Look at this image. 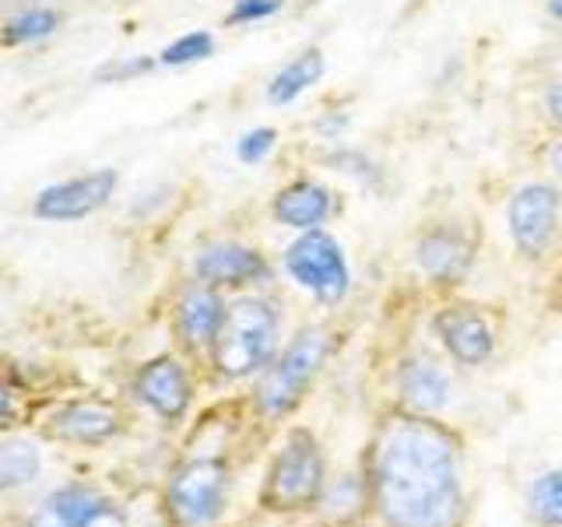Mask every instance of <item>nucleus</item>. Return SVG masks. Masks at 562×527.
<instances>
[{"label": "nucleus", "instance_id": "39448f33", "mask_svg": "<svg viewBox=\"0 0 562 527\" xmlns=\"http://www.w3.org/2000/svg\"><path fill=\"white\" fill-rule=\"evenodd\" d=\"M228 468L218 457H198L172 474L166 489L169 517L180 527H211L225 509Z\"/></svg>", "mask_w": 562, "mask_h": 527}, {"label": "nucleus", "instance_id": "412c9836", "mask_svg": "<svg viewBox=\"0 0 562 527\" xmlns=\"http://www.w3.org/2000/svg\"><path fill=\"white\" fill-rule=\"evenodd\" d=\"M531 514L535 520L549 524V527H562V471H549L531 485Z\"/></svg>", "mask_w": 562, "mask_h": 527}, {"label": "nucleus", "instance_id": "b1692460", "mask_svg": "<svg viewBox=\"0 0 562 527\" xmlns=\"http://www.w3.org/2000/svg\"><path fill=\"white\" fill-rule=\"evenodd\" d=\"M281 8H285V0H236L225 22L228 25H250V22H260V18L278 14Z\"/></svg>", "mask_w": 562, "mask_h": 527}, {"label": "nucleus", "instance_id": "ddd939ff", "mask_svg": "<svg viewBox=\"0 0 562 527\" xmlns=\"http://www.w3.org/2000/svg\"><path fill=\"white\" fill-rule=\"evenodd\" d=\"M225 303L211 285H193L176 303V330L187 348H211L225 321Z\"/></svg>", "mask_w": 562, "mask_h": 527}, {"label": "nucleus", "instance_id": "c756f323", "mask_svg": "<svg viewBox=\"0 0 562 527\" xmlns=\"http://www.w3.org/2000/svg\"><path fill=\"white\" fill-rule=\"evenodd\" d=\"M549 11H552L555 18H562V0H549Z\"/></svg>", "mask_w": 562, "mask_h": 527}, {"label": "nucleus", "instance_id": "f3484780", "mask_svg": "<svg viewBox=\"0 0 562 527\" xmlns=\"http://www.w3.org/2000/svg\"><path fill=\"white\" fill-rule=\"evenodd\" d=\"M330 204H334V198L327 187L313 183V180H299L274 198V218L289 228H303V233H310V228H321L327 222Z\"/></svg>", "mask_w": 562, "mask_h": 527}, {"label": "nucleus", "instance_id": "9d476101", "mask_svg": "<svg viewBox=\"0 0 562 527\" xmlns=\"http://www.w3.org/2000/svg\"><path fill=\"white\" fill-rule=\"evenodd\" d=\"M134 391L158 418H166V422L183 418L187 408H190V397H193L187 369L176 359H169V356L155 359V362H148L145 369H140L137 380H134Z\"/></svg>", "mask_w": 562, "mask_h": 527}, {"label": "nucleus", "instance_id": "2eb2a0df", "mask_svg": "<svg viewBox=\"0 0 562 527\" xmlns=\"http://www.w3.org/2000/svg\"><path fill=\"white\" fill-rule=\"evenodd\" d=\"M116 429H120V415L102 401H70L53 412L49 422V433L70 439V444H102Z\"/></svg>", "mask_w": 562, "mask_h": 527}, {"label": "nucleus", "instance_id": "a878e982", "mask_svg": "<svg viewBox=\"0 0 562 527\" xmlns=\"http://www.w3.org/2000/svg\"><path fill=\"white\" fill-rule=\"evenodd\" d=\"M327 162L330 166H338L341 172H351V176H362V180H373V162H369V158L366 155H359V152H330L327 155Z\"/></svg>", "mask_w": 562, "mask_h": 527}, {"label": "nucleus", "instance_id": "cd10ccee", "mask_svg": "<svg viewBox=\"0 0 562 527\" xmlns=\"http://www.w3.org/2000/svg\"><path fill=\"white\" fill-rule=\"evenodd\" d=\"M549 110H552V116H555V123L562 127V81L552 88V96H549Z\"/></svg>", "mask_w": 562, "mask_h": 527}, {"label": "nucleus", "instance_id": "6ab92c4d", "mask_svg": "<svg viewBox=\"0 0 562 527\" xmlns=\"http://www.w3.org/2000/svg\"><path fill=\"white\" fill-rule=\"evenodd\" d=\"M43 468V457L32 444H4L0 447V489L29 485Z\"/></svg>", "mask_w": 562, "mask_h": 527}, {"label": "nucleus", "instance_id": "1a4fd4ad", "mask_svg": "<svg viewBox=\"0 0 562 527\" xmlns=\"http://www.w3.org/2000/svg\"><path fill=\"white\" fill-rule=\"evenodd\" d=\"M116 190V172L113 169H95L75 176V180L53 183L35 198V215L49 222H78L99 211Z\"/></svg>", "mask_w": 562, "mask_h": 527}, {"label": "nucleus", "instance_id": "423d86ee", "mask_svg": "<svg viewBox=\"0 0 562 527\" xmlns=\"http://www.w3.org/2000/svg\"><path fill=\"white\" fill-rule=\"evenodd\" d=\"M285 268L313 299H321L327 306L341 303L348 292V281H351L338 239L327 236L324 228H310L303 239H295L289 246Z\"/></svg>", "mask_w": 562, "mask_h": 527}, {"label": "nucleus", "instance_id": "20e7f679", "mask_svg": "<svg viewBox=\"0 0 562 527\" xmlns=\"http://www.w3.org/2000/svg\"><path fill=\"white\" fill-rule=\"evenodd\" d=\"M324 359H327V330L321 327L299 330L295 341L281 351V359L260 373V383L254 391L257 408L268 418H281L285 412H292L299 397L306 394L310 380L321 373Z\"/></svg>", "mask_w": 562, "mask_h": 527}, {"label": "nucleus", "instance_id": "5701e85b", "mask_svg": "<svg viewBox=\"0 0 562 527\" xmlns=\"http://www.w3.org/2000/svg\"><path fill=\"white\" fill-rule=\"evenodd\" d=\"M274 141H278V134H274L271 127H257V131H250V134H243V141L236 145L239 162H246V166H257V162H263V158L271 155Z\"/></svg>", "mask_w": 562, "mask_h": 527}, {"label": "nucleus", "instance_id": "c85d7f7f", "mask_svg": "<svg viewBox=\"0 0 562 527\" xmlns=\"http://www.w3.org/2000/svg\"><path fill=\"white\" fill-rule=\"evenodd\" d=\"M552 166L562 172V145H555V148H552Z\"/></svg>", "mask_w": 562, "mask_h": 527}, {"label": "nucleus", "instance_id": "dca6fc26", "mask_svg": "<svg viewBox=\"0 0 562 527\" xmlns=\"http://www.w3.org/2000/svg\"><path fill=\"white\" fill-rule=\"evenodd\" d=\"M471 243L453 233V228H436L418 243V268L426 271L436 285H457L471 268Z\"/></svg>", "mask_w": 562, "mask_h": 527}, {"label": "nucleus", "instance_id": "aec40b11", "mask_svg": "<svg viewBox=\"0 0 562 527\" xmlns=\"http://www.w3.org/2000/svg\"><path fill=\"white\" fill-rule=\"evenodd\" d=\"M60 25V14L49 11V8H29V11H18L11 22L4 25L8 43H40L46 35H53Z\"/></svg>", "mask_w": 562, "mask_h": 527}, {"label": "nucleus", "instance_id": "a211bd4d", "mask_svg": "<svg viewBox=\"0 0 562 527\" xmlns=\"http://www.w3.org/2000/svg\"><path fill=\"white\" fill-rule=\"evenodd\" d=\"M321 78H324V57H321V49H306V53H299L295 60H289L271 78L268 99L274 105H289V102H295L310 85H316Z\"/></svg>", "mask_w": 562, "mask_h": 527}, {"label": "nucleus", "instance_id": "bb28decb", "mask_svg": "<svg viewBox=\"0 0 562 527\" xmlns=\"http://www.w3.org/2000/svg\"><path fill=\"white\" fill-rule=\"evenodd\" d=\"M14 415V394H11V386L0 383V422L11 418Z\"/></svg>", "mask_w": 562, "mask_h": 527}, {"label": "nucleus", "instance_id": "6e6552de", "mask_svg": "<svg viewBox=\"0 0 562 527\" xmlns=\"http://www.w3.org/2000/svg\"><path fill=\"white\" fill-rule=\"evenodd\" d=\"M509 236L527 257H538L552 243L559 225V190L549 183H527L520 187L506 208Z\"/></svg>", "mask_w": 562, "mask_h": 527}, {"label": "nucleus", "instance_id": "4be33fe9", "mask_svg": "<svg viewBox=\"0 0 562 527\" xmlns=\"http://www.w3.org/2000/svg\"><path fill=\"white\" fill-rule=\"evenodd\" d=\"M211 49H215V40H211L207 32H187L176 43H169L158 60L166 67H187V64H198V60L211 57Z\"/></svg>", "mask_w": 562, "mask_h": 527}, {"label": "nucleus", "instance_id": "f03ea898", "mask_svg": "<svg viewBox=\"0 0 562 527\" xmlns=\"http://www.w3.org/2000/svg\"><path fill=\"white\" fill-rule=\"evenodd\" d=\"M278 345V310L268 299H239L225 310V321L211 356L215 369L228 380L254 377L260 369H268Z\"/></svg>", "mask_w": 562, "mask_h": 527}, {"label": "nucleus", "instance_id": "0eeeda50", "mask_svg": "<svg viewBox=\"0 0 562 527\" xmlns=\"http://www.w3.org/2000/svg\"><path fill=\"white\" fill-rule=\"evenodd\" d=\"M25 527H127L120 506L88 485H64L32 509Z\"/></svg>", "mask_w": 562, "mask_h": 527}, {"label": "nucleus", "instance_id": "f257e3e1", "mask_svg": "<svg viewBox=\"0 0 562 527\" xmlns=\"http://www.w3.org/2000/svg\"><path fill=\"white\" fill-rule=\"evenodd\" d=\"M366 485L386 527H457L461 471L453 433L418 412L386 415L369 447Z\"/></svg>", "mask_w": 562, "mask_h": 527}, {"label": "nucleus", "instance_id": "7ed1b4c3", "mask_svg": "<svg viewBox=\"0 0 562 527\" xmlns=\"http://www.w3.org/2000/svg\"><path fill=\"white\" fill-rule=\"evenodd\" d=\"M324 500V450L316 436L295 429L268 468V482L260 489V503L278 514L321 506Z\"/></svg>", "mask_w": 562, "mask_h": 527}, {"label": "nucleus", "instance_id": "f8f14e48", "mask_svg": "<svg viewBox=\"0 0 562 527\" xmlns=\"http://www.w3.org/2000/svg\"><path fill=\"white\" fill-rule=\"evenodd\" d=\"M193 274L204 285H250V281L268 278V260L243 243H211L193 260Z\"/></svg>", "mask_w": 562, "mask_h": 527}, {"label": "nucleus", "instance_id": "9b49d317", "mask_svg": "<svg viewBox=\"0 0 562 527\" xmlns=\"http://www.w3.org/2000/svg\"><path fill=\"white\" fill-rule=\"evenodd\" d=\"M436 334L461 366H482L492 356V348H496V334H492L488 321L471 306L439 310L436 313Z\"/></svg>", "mask_w": 562, "mask_h": 527}, {"label": "nucleus", "instance_id": "4468645a", "mask_svg": "<svg viewBox=\"0 0 562 527\" xmlns=\"http://www.w3.org/2000/svg\"><path fill=\"white\" fill-rule=\"evenodd\" d=\"M401 401L408 404V412L432 415L450 401V377L447 369L429 356H412L397 369Z\"/></svg>", "mask_w": 562, "mask_h": 527}, {"label": "nucleus", "instance_id": "393cba45", "mask_svg": "<svg viewBox=\"0 0 562 527\" xmlns=\"http://www.w3.org/2000/svg\"><path fill=\"white\" fill-rule=\"evenodd\" d=\"M155 67V60L148 57H123V60H113V64H105L99 70V81H131V78H140V75H148V70Z\"/></svg>", "mask_w": 562, "mask_h": 527}]
</instances>
